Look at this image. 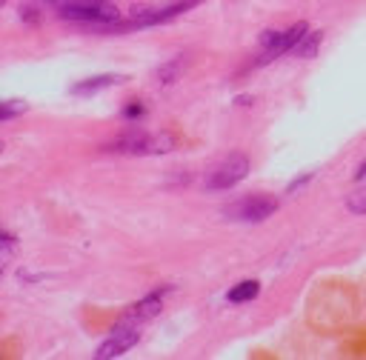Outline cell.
Masks as SVG:
<instances>
[{
	"mask_svg": "<svg viewBox=\"0 0 366 360\" xmlns=\"http://www.w3.org/2000/svg\"><path fill=\"white\" fill-rule=\"evenodd\" d=\"M58 15L69 23H77V26L92 29V32H112L115 23H120V12L109 0H92V4L63 6V9H58Z\"/></svg>",
	"mask_w": 366,
	"mask_h": 360,
	"instance_id": "1",
	"label": "cell"
},
{
	"mask_svg": "<svg viewBox=\"0 0 366 360\" xmlns=\"http://www.w3.org/2000/svg\"><path fill=\"white\" fill-rule=\"evenodd\" d=\"M106 152L115 155H163L175 149V138L172 134H146V131H129L123 138L112 141L103 146Z\"/></svg>",
	"mask_w": 366,
	"mask_h": 360,
	"instance_id": "2",
	"label": "cell"
},
{
	"mask_svg": "<svg viewBox=\"0 0 366 360\" xmlns=\"http://www.w3.org/2000/svg\"><path fill=\"white\" fill-rule=\"evenodd\" d=\"M306 32H309V26L306 23H295V26H289V29H284V32H274V29H266L263 34H260V58L255 60V66H266V63H272L274 58H281V55H286V52H295L298 49V43L306 37Z\"/></svg>",
	"mask_w": 366,
	"mask_h": 360,
	"instance_id": "3",
	"label": "cell"
},
{
	"mask_svg": "<svg viewBox=\"0 0 366 360\" xmlns=\"http://www.w3.org/2000/svg\"><path fill=\"white\" fill-rule=\"evenodd\" d=\"M246 174H249V158H246V155H229L226 160H220V163L209 172V177H206V189H209V192L235 189Z\"/></svg>",
	"mask_w": 366,
	"mask_h": 360,
	"instance_id": "4",
	"label": "cell"
},
{
	"mask_svg": "<svg viewBox=\"0 0 366 360\" xmlns=\"http://www.w3.org/2000/svg\"><path fill=\"white\" fill-rule=\"evenodd\" d=\"M274 212H278V200L255 195V198H244V200L232 203L226 209V217L229 220H241V223H260V220L272 217Z\"/></svg>",
	"mask_w": 366,
	"mask_h": 360,
	"instance_id": "5",
	"label": "cell"
},
{
	"mask_svg": "<svg viewBox=\"0 0 366 360\" xmlns=\"http://www.w3.org/2000/svg\"><path fill=\"white\" fill-rule=\"evenodd\" d=\"M137 340H141V323H129V321H120L115 326V332L109 335V340L101 343V349L95 352L98 360H112V357H120L126 354Z\"/></svg>",
	"mask_w": 366,
	"mask_h": 360,
	"instance_id": "6",
	"label": "cell"
},
{
	"mask_svg": "<svg viewBox=\"0 0 366 360\" xmlns=\"http://www.w3.org/2000/svg\"><path fill=\"white\" fill-rule=\"evenodd\" d=\"M172 292V286H166V289H155V292H149L144 300H137L120 321H129V323H146V321H152L155 314H160V309H163V297Z\"/></svg>",
	"mask_w": 366,
	"mask_h": 360,
	"instance_id": "7",
	"label": "cell"
},
{
	"mask_svg": "<svg viewBox=\"0 0 366 360\" xmlns=\"http://www.w3.org/2000/svg\"><path fill=\"white\" fill-rule=\"evenodd\" d=\"M115 83H120L118 75H98V77H86V80L75 83L69 92L77 95V98H89V95H98V92H103V89H109V86H115Z\"/></svg>",
	"mask_w": 366,
	"mask_h": 360,
	"instance_id": "8",
	"label": "cell"
},
{
	"mask_svg": "<svg viewBox=\"0 0 366 360\" xmlns=\"http://www.w3.org/2000/svg\"><path fill=\"white\" fill-rule=\"evenodd\" d=\"M260 295V283L258 281H241L235 289H229L226 300L229 303H246V300H255Z\"/></svg>",
	"mask_w": 366,
	"mask_h": 360,
	"instance_id": "9",
	"label": "cell"
},
{
	"mask_svg": "<svg viewBox=\"0 0 366 360\" xmlns=\"http://www.w3.org/2000/svg\"><path fill=\"white\" fill-rule=\"evenodd\" d=\"M320 43H324V32H306V37L298 43L295 55H301V58H315V52L320 49Z\"/></svg>",
	"mask_w": 366,
	"mask_h": 360,
	"instance_id": "10",
	"label": "cell"
},
{
	"mask_svg": "<svg viewBox=\"0 0 366 360\" xmlns=\"http://www.w3.org/2000/svg\"><path fill=\"white\" fill-rule=\"evenodd\" d=\"M15 249H18V240H15V235L12 232H4L0 235V269H9V263H12V257H15Z\"/></svg>",
	"mask_w": 366,
	"mask_h": 360,
	"instance_id": "11",
	"label": "cell"
},
{
	"mask_svg": "<svg viewBox=\"0 0 366 360\" xmlns=\"http://www.w3.org/2000/svg\"><path fill=\"white\" fill-rule=\"evenodd\" d=\"M346 209L352 214H366V189H358L346 198Z\"/></svg>",
	"mask_w": 366,
	"mask_h": 360,
	"instance_id": "12",
	"label": "cell"
},
{
	"mask_svg": "<svg viewBox=\"0 0 366 360\" xmlns=\"http://www.w3.org/2000/svg\"><path fill=\"white\" fill-rule=\"evenodd\" d=\"M26 112V103L20 101V103H15V101H4V106H0V120L4 123H9L15 115H23Z\"/></svg>",
	"mask_w": 366,
	"mask_h": 360,
	"instance_id": "13",
	"label": "cell"
},
{
	"mask_svg": "<svg viewBox=\"0 0 366 360\" xmlns=\"http://www.w3.org/2000/svg\"><path fill=\"white\" fill-rule=\"evenodd\" d=\"M180 66H183V58H177V60L166 63V66L158 72V80H160V83H172V80H177V75H180Z\"/></svg>",
	"mask_w": 366,
	"mask_h": 360,
	"instance_id": "14",
	"label": "cell"
},
{
	"mask_svg": "<svg viewBox=\"0 0 366 360\" xmlns=\"http://www.w3.org/2000/svg\"><path fill=\"white\" fill-rule=\"evenodd\" d=\"M146 115V106L141 103V101H132V103H126V109H123V120H141Z\"/></svg>",
	"mask_w": 366,
	"mask_h": 360,
	"instance_id": "15",
	"label": "cell"
},
{
	"mask_svg": "<svg viewBox=\"0 0 366 360\" xmlns=\"http://www.w3.org/2000/svg\"><path fill=\"white\" fill-rule=\"evenodd\" d=\"M20 20L29 23V26H37L40 23V12L34 6H26V9H20Z\"/></svg>",
	"mask_w": 366,
	"mask_h": 360,
	"instance_id": "16",
	"label": "cell"
},
{
	"mask_svg": "<svg viewBox=\"0 0 366 360\" xmlns=\"http://www.w3.org/2000/svg\"><path fill=\"white\" fill-rule=\"evenodd\" d=\"M312 177H315V174H312V172H309V174H303V177H298V180H292V184H289V186H286V192H289V195H295V192H298V189H303V186H306V184H309V180H312Z\"/></svg>",
	"mask_w": 366,
	"mask_h": 360,
	"instance_id": "17",
	"label": "cell"
},
{
	"mask_svg": "<svg viewBox=\"0 0 366 360\" xmlns=\"http://www.w3.org/2000/svg\"><path fill=\"white\" fill-rule=\"evenodd\" d=\"M46 6H55V9H63V6H75V4H92V0H43Z\"/></svg>",
	"mask_w": 366,
	"mask_h": 360,
	"instance_id": "18",
	"label": "cell"
},
{
	"mask_svg": "<svg viewBox=\"0 0 366 360\" xmlns=\"http://www.w3.org/2000/svg\"><path fill=\"white\" fill-rule=\"evenodd\" d=\"M355 180H366V160L358 166V172H355Z\"/></svg>",
	"mask_w": 366,
	"mask_h": 360,
	"instance_id": "19",
	"label": "cell"
},
{
	"mask_svg": "<svg viewBox=\"0 0 366 360\" xmlns=\"http://www.w3.org/2000/svg\"><path fill=\"white\" fill-rule=\"evenodd\" d=\"M0 4H9V0H0Z\"/></svg>",
	"mask_w": 366,
	"mask_h": 360,
	"instance_id": "20",
	"label": "cell"
}]
</instances>
